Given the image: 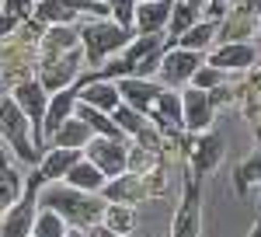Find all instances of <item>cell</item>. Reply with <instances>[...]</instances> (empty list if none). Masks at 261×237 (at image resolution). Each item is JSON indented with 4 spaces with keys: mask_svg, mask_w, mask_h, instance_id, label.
<instances>
[{
    "mask_svg": "<svg viewBox=\"0 0 261 237\" xmlns=\"http://www.w3.org/2000/svg\"><path fill=\"white\" fill-rule=\"evenodd\" d=\"M81 63V53L73 49V53H63V56H56L53 63H45V70H42V87H49V91H66V84L77 77V66Z\"/></svg>",
    "mask_w": 261,
    "mask_h": 237,
    "instance_id": "15",
    "label": "cell"
},
{
    "mask_svg": "<svg viewBox=\"0 0 261 237\" xmlns=\"http://www.w3.org/2000/svg\"><path fill=\"white\" fill-rule=\"evenodd\" d=\"M35 18L49 21L53 28H60V25H70V21H73V11H70L63 0H42L39 7H35Z\"/></svg>",
    "mask_w": 261,
    "mask_h": 237,
    "instance_id": "28",
    "label": "cell"
},
{
    "mask_svg": "<svg viewBox=\"0 0 261 237\" xmlns=\"http://www.w3.org/2000/svg\"><path fill=\"white\" fill-rule=\"evenodd\" d=\"M129 39H133V32L119 28L115 21H94V25H87L81 32V45H84V53H87L91 63H101L112 53H122L129 45Z\"/></svg>",
    "mask_w": 261,
    "mask_h": 237,
    "instance_id": "2",
    "label": "cell"
},
{
    "mask_svg": "<svg viewBox=\"0 0 261 237\" xmlns=\"http://www.w3.org/2000/svg\"><path fill=\"white\" fill-rule=\"evenodd\" d=\"M81 45V35L70 28V25H60V28H49V39H45V56L56 59L63 53H73Z\"/></svg>",
    "mask_w": 261,
    "mask_h": 237,
    "instance_id": "22",
    "label": "cell"
},
{
    "mask_svg": "<svg viewBox=\"0 0 261 237\" xmlns=\"http://www.w3.org/2000/svg\"><path fill=\"white\" fill-rule=\"evenodd\" d=\"M66 234H70V223H66L60 213L39 209V217H35V234L32 237H66Z\"/></svg>",
    "mask_w": 261,
    "mask_h": 237,
    "instance_id": "24",
    "label": "cell"
},
{
    "mask_svg": "<svg viewBox=\"0 0 261 237\" xmlns=\"http://www.w3.org/2000/svg\"><path fill=\"white\" fill-rule=\"evenodd\" d=\"M153 112L161 115V122L167 126V129H178V126H185V122H181V98H178V94H171V91H164L161 98H157Z\"/></svg>",
    "mask_w": 261,
    "mask_h": 237,
    "instance_id": "27",
    "label": "cell"
},
{
    "mask_svg": "<svg viewBox=\"0 0 261 237\" xmlns=\"http://www.w3.org/2000/svg\"><path fill=\"white\" fill-rule=\"evenodd\" d=\"M35 217H39V192H28L0 217V237H32L35 234Z\"/></svg>",
    "mask_w": 261,
    "mask_h": 237,
    "instance_id": "6",
    "label": "cell"
},
{
    "mask_svg": "<svg viewBox=\"0 0 261 237\" xmlns=\"http://www.w3.org/2000/svg\"><path fill=\"white\" fill-rule=\"evenodd\" d=\"M63 185H70V188H77V192H87V196H101V192H105V185H108V178L101 175L87 157H81L70 171H66Z\"/></svg>",
    "mask_w": 261,
    "mask_h": 237,
    "instance_id": "16",
    "label": "cell"
},
{
    "mask_svg": "<svg viewBox=\"0 0 261 237\" xmlns=\"http://www.w3.org/2000/svg\"><path fill=\"white\" fill-rule=\"evenodd\" d=\"M7 178H11V175H4V171H0V185H4V181H7Z\"/></svg>",
    "mask_w": 261,
    "mask_h": 237,
    "instance_id": "39",
    "label": "cell"
},
{
    "mask_svg": "<svg viewBox=\"0 0 261 237\" xmlns=\"http://www.w3.org/2000/svg\"><path fill=\"white\" fill-rule=\"evenodd\" d=\"M66 237H91V230H77V227H70V234Z\"/></svg>",
    "mask_w": 261,
    "mask_h": 237,
    "instance_id": "35",
    "label": "cell"
},
{
    "mask_svg": "<svg viewBox=\"0 0 261 237\" xmlns=\"http://www.w3.org/2000/svg\"><path fill=\"white\" fill-rule=\"evenodd\" d=\"M181 4H188V7H199L202 0H181Z\"/></svg>",
    "mask_w": 261,
    "mask_h": 237,
    "instance_id": "38",
    "label": "cell"
},
{
    "mask_svg": "<svg viewBox=\"0 0 261 237\" xmlns=\"http://www.w3.org/2000/svg\"><path fill=\"white\" fill-rule=\"evenodd\" d=\"M21 196H24V185H21L18 175H11L4 185H0V217H4V213H7V209H11Z\"/></svg>",
    "mask_w": 261,
    "mask_h": 237,
    "instance_id": "30",
    "label": "cell"
},
{
    "mask_svg": "<svg viewBox=\"0 0 261 237\" xmlns=\"http://www.w3.org/2000/svg\"><path fill=\"white\" fill-rule=\"evenodd\" d=\"M174 0H140L136 7V32L140 35H164L171 21Z\"/></svg>",
    "mask_w": 261,
    "mask_h": 237,
    "instance_id": "12",
    "label": "cell"
},
{
    "mask_svg": "<svg viewBox=\"0 0 261 237\" xmlns=\"http://www.w3.org/2000/svg\"><path fill=\"white\" fill-rule=\"evenodd\" d=\"M254 63V49L247 45V42H230V45H223L213 53L209 59V66H216L220 74H230V70H247Z\"/></svg>",
    "mask_w": 261,
    "mask_h": 237,
    "instance_id": "18",
    "label": "cell"
},
{
    "mask_svg": "<svg viewBox=\"0 0 261 237\" xmlns=\"http://www.w3.org/2000/svg\"><path fill=\"white\" fill-rule=\"evenodd\" d=\"M241 192L247 188V185H261V150L258 154H251V157L241 164Z\"/></svg>",
    "mask_w": 261,
    "mask_h": 237,
    "instance_id": "31",
    "label": "cell"
},
{
    "mask_svg": "<svg viewBox=\"0 0 261 237\" xmlns=\"http://www.w3.org/2000/svg\"><path fill=\"white\" fill-rule=\"evenodd\" d=\"M101 196H105V202H112V206H133V202H140L146 196V185H143L140 175H125V178L108 181Z\"/></svg>",
    "mask_w": 261,
    "mask_h": 237,
    "instance_id": "17",
    "label": "cell"
},
{
    "mask_svg": "<svg viewBox=\"0 0 261 237\" xmlns=\"http://www.w3.org/2000/svg\"><path fill=\"white\" fill-rule=\"evenodd\" d=\"M136 7H140V0H108L112 21H115L119 28H125V32L136 28Z\"/></svg>",
    "mask_w": 261,
    "mask_h": 237,
    "instance_id": "29",
    "label": "cell"
},
{
    "mask_svg": "<svg viewBox=\"0 0 261 237\" xmlns=\"http://www.w3.org/2000/svg\"><path fill=\"white\" fill-rule=\"evenodd\" d=\"M77 101H81V98H77V91H70V87L49 98V108H45V118H42V139H53L63 126L73 118Z\"/></svg>",
    "mask_w": 261,
    "mask_h": 237,
    "instance_id": "11",
    "label": "cell"
},
{
    "mask_svg": "<svg viewBox=\"0 0 261 237\" xmlns=\"http://www.w3.org/2000/svg\"><path fill=\"white\" fill-rule=\"evenodd\" d=\"M202 59L199 53H188V49H167L161 59V80L167 87H185L188 80L199 74Z\"/></svg>",
    "mask_w": 261,
    "mask_h": 237,
    "instance_id": "8",
    "label": "cell"
},
{
    "mask_svg": "<svg viewBox=\"0 0 261 237\" xmlns=\"http://www.w3.org/2000/svg\"><path fill=\"white\" fill-rule=\"evenodd\" d=\"M202 234V213H199V192L195 185H188L185 192V202L174 213V223H171V237H199Z\"/></svg>",
    "mask_w": 261,
    "mask_h": 237,
    "instance_id": "14",
    "label": "cell"
},
{
    "mask_svg": "<svg viewBox=\"0 0 261 237\" xmlns=\"http://www.w3.org/2000/svg\"><path fill=\"white\" fill-rule=\"evenodd\" d=\"M216 39V25L213 21H205V25H195L192 32H185L178 39V49H188V53H202L209 42Z\"/></svg>",
    "mask_w": 261,
    "mask_h": 237,
    "instance_id": "25",
    "label": "cell"
},
{
    "mask_svg": "<svg viewBox=\"0 0 261 237\" xmlns=\"http://www.w3.org/2000/svg\"><path fill=\"white\" fill-rule=\"evenodd\" d=\"M220 80H223V74L216 70V66H199V74L192 77V87H199V91H213Z\"/></svg>",
    "mask_w": 261,
    "mask_h": 237,
    "instance_id": "32",
    "label": "cell"
},
{
    "mask_svg": "<svg viewBox=\"0 0 261 237\" xmlns=\"http://www.w3.org/2000/svg\"><path fill=\"white\" fill-rule=\"evenodd\" d=\"M192 157H195V171L205 175V171H213L223 157V143L220 136H213V133H205V136L195 143V150H192Z\"/></svg>",
    "mask_w": 261,
    "mask_h": 237,
    "instance_id": "20",
    "label": "cell"
},
{
    "mask_svg": "<svg viewBox=\"0 0 261 237\" xmlns=\"http://www.w3.org/2000/svg\"><path fill=\"white\" fill-rule=\"evenodd\" d=\"M84 154L81 150H60V147H53V150H45L39 160V168H35V175L24 181V188L28 192H39L42 185H53V181H63L66 178V171L81 160Z\"/></svg>",
    "mask_w": 261,
    "mask_h": 237,
    "instance_id": "5",
    "label": "cell"
},
{
    "mask_svg": "<svg viewBox=\"0 0 261 237\" xmlns=\"http://www.w3.org/2000/svg\"><path fill=\"white\" fill-rule=\"evenodd\" d=\"M136 206H112L108 202V209H105V230H112V234H122V237H129L133 230H136Z\"/></svg>",
    "mask_w": 261,
    "mask_h": 237,
    "instance_id": "21",
    "label": "cell"
},
{
    "mask_svg": "<svg viewBox=\"0 0 261 237\" xmlns=\"http://www.w3.org/2000/svg\"><path fill=\"white\" fill-rule=\"evenodd\" d=\"M119 94H122V105H129L133 112L146 115V112H153V105L164 94V87L161 84H150V80H140V77H125L119 84Z\"/></svg>",
    "mask_w": 261,
    "mask_h": 237,
    "instance_id": "10",
    "label": "cell"
},
{
    "mask_svg": "<svg viewBox=\"0 0 261 237\" xmlns=\"http://www.w3.org/2000/svg\"><path fill=\"white\" fill-rule=\"evenodd\" d=\"M39 4H42V0H39Z\"/></svg>",
    "mask_w": 261,
    "mask_h": 237,
    "instance_id": "41",
    "label": "cell"
},
{
    "mask_svg": "<svg viewBox=\"0 0 261 237\" xmlns=\"http://www.w3.org/2000/svg\"><path fill=\"white\" fill-rule=\"evenodd\" d=\"M112 122L122 129V136H125V133H133V136L146 139V122H143V115H140V112H133L129 105H119V108L112 112Z\"/></svg>",
    "mask_w": 261,
    "mask_h": 237,
    "instance_id": "26",
    "label": "cell"
},
{
    "mask_svg": "<svg viewBox=\"0 0 261 237\" xmlns=\"http://www.w3.org/2000/svg\"><path fill=\"white\" fill-rule=\"evenodd\" d=\"M94 237H122V234H112V230H105V227H101V230H98Z\"/></svg>",
    "mask_w": 261,
    "mask_h": 237,
    "instance_id": "37",
    "label": "cell"
},
{
    "mask_svg": "<svg viewBox=\"0 0 261 237\" xmlns=\"http://www.w3.org/2000/svg\"><path fill=\"white\" fill-rule=\"evenodd\" d=\"M4 11L14 21H28L35 14V0H4Z\"/></svg>",
    "mask_w": 261,
    "mask_h": 237,
    "instance_id": "33",
    "label": "cell"
},
{
    "mask_svg": "<svg viewBox=\"0 0 261 237\" xmlns=\"http://www.w3.org/2000/svg\"><path fill=\"white\" fill-rule=\"evenodd\" d=\"M91 4H108V0H91Z\"/></svg>",
    "mask_w": 261,
    "mask_h": 237,
    "instance_id": "40",
    "label": "cell"
},
{
    "mask_svg": "<svg viewBox=\"0 0 261 237\" xmlns=\"http://www.w3.org/2000/svg\"><path fill=\"white\" fill-rule=\"evenodd\" d=\"M77 98H81L84 105H91V108L105 112V115H112V112H115V108L122 105L119 84H112V80H105V77L87 80V84H84L81 91H77Z\"/></svg>",
    "mask_w": 261,
    "mask_h": 237,
    "instance_id": "13",
    "label": "cell"
},
{
    "mask_svg": "<svg viewBox=\"0 0 261 237\" xmlns=\"http://www.w3.org/2000/svg\"><path fill=\"white\" fill-rule=\"evenodd\" d=\"M181 122L192 133H205L209 122H213V94L199 91V87H185V94H181Z\"/></svg>",
    "mask_w": 261,
    "mask_h": 237,
    "instance_id": "9",
    "label": "cell"
},
{
    "mask_svg": "<svg viewBox=\"0 0 261 237\" xmlns=\"http://www.w3.org/2000/svg\"><path fill=\"white\" fill-rule=\"evenodd\" d=\"M28 129H32V122H28V115L21 112L14 101L0 98V133L11 139V147H14V154H18L24 164H35L39 168L42 160V150H35L32 143H28Z\"/></svg>",
    "mask_w": 261,
    "mask_h": 237,
    "instance_id": "3",
    "label": "cell"
},
{
    "mask_svg": "<svg viewBox=\"0 0 261 237\" xmlns=\"http://www.w3.org/2000/svg\"><path fill=\"white\" fill-rule=\"evenodd\" d=\"M14 28H18V21H14L7 11H4V7H0V39H4V35H11Z\"/></svg>",
    "mask_w": 261,
    "mask_h": 237,
    "instance_id": "34",
    "label": "cell"
},
{
    "mask_svg": "<svg viewBox=\"0 0 261 237\" xmlns=\"http://www.w3.org/2000/svg\"><path fill=\"white\" fill-rule=\"evenodd\" d=\"M42 209H53V213H60L70 227H77V230H91V227H101L105 223V209H108V202L101 196H87V192H77V188H70V185H49V188H42Z\"/></svg>",
    "mask_w": 261,
    "mask_h": 237,
    "instance_id": "1",
    "label": "cell"
},
{
    "mask_svg": "<svg viewBox=\"0 0 261 237\" xmlns=\"http://www.w3.org/2000/svg\"><path fill=\"white\" fill-rule=\"evenodd\" d=\"M14 105L28 115L32 122V133H35V143H42V118H45V108H49V98H45V87L39 80H24L14 87Z\"/></svg>",
    "mask_w": 261,
    "mask_h": 237,
    "instance_id": "7",
    "label": "cell"
},
{
    "mask_svg": "<svg viewBox=\"0 0 261 237\" xmlns=\"http://www.w3.org/2000/svg\"><path fill=\"white\" fill-rule=\"evenodd\" d=\"M247 237H261V217L254 220V227H251V234H247Z\"/></svg>",
    "mask_w": 261,
    "mask_h": 237,
    "instance_id": "36",
    "label": "cell"
},
{
    "mask_svg": "<svg viewBox=\"0 0 261 237\" xmlns=\"http://www.w3.org/2000/svg\"><path fill=\"white\" fill-rule=\"evenodd\" d=\"M195 18H199V7H188V4L174 0V7H171V21H167V32H171V39L178 42L185 32H192V28H195Z\"/></svg>",
    "mask_w": 261,
    "mask_h": 237,
    "instance_id": "23",
    "label": "cell"
},
{
    "mask_svg": "<svg viewBox=\"0 0 261 237\" xmlns=\"http://www.w3.org/2000/svg\"><path fill=\"white\" fill-rule=\"evenodd\" d=\"M91 139H94L91 126H87V122H81V118L73 115V118H70V122H66V126L60 129V133H56V136L49 139V143H53V147H60V150H81V154H84Z\"/></svg>",
    "mask_w": 261,
    "mask_h": 237,
    "instance_id": "19",
    "label": "cell"
},
{
    "mask_svg": "<svg viewBox=\"0 0 261 237\" xmlns=\"http://www.w3.org/2000/svg\"><path fill=\"white\" fill-rule=\"evenodd\" d=\"M84 157L91 160V164H94L105 178H115V175H122V171L129 168V147H125V139L94 136L91 143H87Z\"/></svg>",
    "mask_w": 261,
    "mask_h": 237,
    "instance_id": "4",
    "label": "cell"
}]
</instances>
